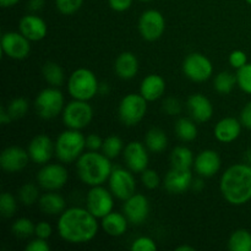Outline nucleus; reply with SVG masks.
Returning <instances> with one entry per match:
<instances>
[{
  "mask_svg": "<svg viewBox=\"0 0 251 251\" xmlns=\"http://www.w3.org/2000/svg\"><path fill=\"white\" fill-rule=\"evenodd\" d=\"M98 218L87 208H66L59 216L58 233L65 242L70 244H86L95 239L98 233Z\"/></svg>",
  "mask_w": 251,
  "mask_h": 251,
  "instance_id": "f257e3e1",
  "label": "nucleus"
},
{
  "mask_svg": "<svg viewBox=\"0 0 251 251\" xmlns=\"http://www.w3.org/2000/svg\"><path fill=\"white\" fill-rule=\"evenodd\" d=\"M223 199L233 206H242L251 200V164L238 163L226 169L220 180Z\"/></svg>",
  "mask_w": 251,
  "mask_h": 251,
  "instance_id": "f03ea898",
  "label": "nucleus"
},
{
  "mask_svg": "<svg viewBox=\"0 0 251 251\" xmlns=\"http://www.w3.org/2000/svg\"><path fill=\"white\" fill-rule=\"evenodd\" d=\"M76 171L80 180L88 186L103 185L109 180L113 166L110 158L98 151L83 152L76 161Z\"/></svg>",
  "mask_w": 251,
  "mask_h": 251,
  "instance_id": "7ed1b4c3",
  "label": "nucleus"
},
{
  "mask_svg": "<svg viewBox=\"0 0 251 251\" xmlns=\"http://www.w3.org/2000/svg\"><path fill=\"white\" fill-rule=\"evenodd\" d=\"M55 157L61 163H73L80 158L86 149V137L80 130L68 129L61 132L54 142Z\"/></svg>",
  "mask_w": 251,
  "mask_h": 251,
  "instance_id": "20e7f679",
  "label": "nucleus"
},
{
  "mask_svg": "<svg viewBox=\"0 0 251 251\" xmlns=\"http://www.w3.org/2000/svg\"><path fill=\"white\" fill-rule=\"evenodd\" d=\"M68 92L74 100H91L100 92V82L95 73L86 68L76 69L68 81Z\"/></svg>",
  "mask_w": 251,
  "mask_h": 251,
  "instance_id": "39448f33",
  "label": "nucleus"
},
{
  "mask_svg": "<svg viewBox=\"0 0 251 251\" xmlns=\"http://www.w3.org/2000/svg\"><path fill=\"white\" fill-rule=\"evenodd\" d=\"M64 107H65V98L59 87L50 86V87L44 88L37 95L34 100V108H36L37 114L42 119H54L60 113H63Z\"/></svg>",
  "mask_w": 251,
  "mask_h": 251,
  "instance_id": "423d86ee",
  "label": "nucleus"
},
{
  "mask_svg": "<svg viewBox=\"0 0 251 251\" xmlns=\"http://www.w3.org/2000/svg\"><path fill=\"white\" fill-rule=\"evenodd\" d=\"M147 100L137 93H129L122 98L118 107L120 122L126 126H135L145 118L147 113Z\"/></svg>",
  "mask_w": 251,
  "mask_h": 251,
  "instance_id": "0eeeda50",
  "label": "nucleus"
},
{
  "mask_svg": "<svg viewBox=\"0 0 251 251\" xmlns=\"http://www.w3.org/2000/svg\"><path fill=\"white\" fill-rule=\"evenodd\" d=\"M61 118L68 129L82 130L92 122L93 108L87 100H74L64 107Z\"/></svg>",
  "mask_w": 251,
  "mask_h": 251,
  "instance_id": "6e6552de",
  "label": "nucleus"
},
{
  "mask_svg": "<svg viewBox=\"0 0 251 251\" xmlns=\"http://www.w3.org/2000/svg\"><path fill=\"white\" fill-rule=\"evenodd\" d=\"M37 183L47 191H56L63 189L69 180V173L60 163L43 164L37 173Z\"/></svg>",
  "mask_w": 251,
  "mask_h": 251,
  "instance_id": "1a4fd4ad",
  "label": "nucleus"
},
{
  "mask_svg": "<svg viewBox=\"0 0 251 251\" xmlns=\"http://www.w3.org/2000/svg\"><path fill=\"white\" fill-rule=\"evenodd\" d=\"M112 191L103 185L91 186L86 196V208L95 217L102 220L104 216L110 213L114 207V199Z\"/></svg>",
  "mask_w": 251,
  "mask_h": 251,
  "instance_id": "9d476101",
  "label": "nucleus"
},
{
  "mask_svg": "<svg viewBox=\"0 0 251 251\" xmlns=\"http://www.w3.org/2000/svg\"><path fill=\"white\" fill-rule=\"evenodd\" d=\"M109 190L114 198L125 201L136 193V180L130 169L115 167L113 168L112 174L108 180Z\"/></svg>",
  "mask_w": 251,
  "mask_h": 251,
  "instance_id": "9b49d317",
  "label": "nucleus"
},
{
  "mask_svg": "<svg viewBox=\"0 0 251 251\" xmlns=\"http://www.w3.org/2000/svg\"><path fill=\"white\" fill-rule=\"evenodd\" d=\"M183 73L194 82H205L212 76L213 65L210 59L201 53H191L184 59Z\"/></svg>",
  "mask_w": 251,
  "mask_h": 251,
  "instance_id": "f8f14e48",
  "label": "nucleus"
},
{
  "mask_svg": "<svg viewBox=\"0 0 251 251\" xmlns=\"http://www.w3.org/2000/svg\"><path fill=\"white\" fill-rule=\"evenodd\" d=\"M139 32L147 42H154L162 37L166 29V19L158 10H146L139 19Z\"/></svg>",
  "mask_w": 251,
  "mask_h": 251,
  "instance_id": "ddd939ff",
  "label": "nucleus"
},
{
  "mask_svg": "<svg viewBox=\"0 0 251 251\" xmlns=\"http://www.w3.org/2000/svg\"><path fill=\"white\" fill-rule=\"evenodd\" d=\"M21 32H6L1 37V50L7 58L24 60L29 55L31 44Z\"/></svg>",
  "mask_w": 251,
  "mask_h": 251,
  "instance_id": "4468645a",
  "label": "nucleus"
},
{
  "mask_svg": "<svg viewBox=\"0 0 251 251\" xmlns=\"http://www.w3.org/2000/svg\"><path fill=\"white\" fill-rule=\"evenodd\" d=\"M124 161L127 169L132 173H142L149 166V149L146 147L145 142L131 141L124 147Z\"/></svg>",
  "mask_w": 251,
  "mask_h": 251,
  "instance_id": "2eb2a0df",
  "label": "nucleus"
},
{
  "mask_svg": "<svg viewBox=\"0 0 251 251\" xmlns=\"http://www.w3.org/2000/svg\"><path fill=\"white\" fill-rule=\"evenodd\" d=\"M123 211L130 223L140 226L147 220L150 215V202L147 198L142 194H136L130 196L124 201Z\"/></svg>",
  "mask_w": 251,
  "mask_h": 251,
  "instance_id": "dca6fc26",
  "label": "nucleus"
},
{
  "mask_svg": "<svg viewBox=\"0 0 251 251\" xmlns=\"http://www.w3.org/2000/svg\"><path fill=\"white\" fill-rule=\"evenodd\" d=\"M194 180L191 169L173 168L166 174L163 179L164 189L172 195H180L191 188Z\"/></svg>",
  "mask_w": 251,
  "mask_h": 251,
  "instance_id": "f3484780",
  "label": "nucleus"
},
{
  "mask_svg": "<svg viewBox=\"0 0 251 251\" xmlns=\"http://www.w3.org/2000/svg\"><path fill=\"white\" fill-rule=\"evenodd\" d=\"M27 151L31 157V161L43 166L50 161L53 154H55V147L48 135L39 134L31 140Z\"/></svg>",
  "mask_w": 251,
  "mask_h": 251,
  "instance_id": "a211bd4d",
  "label": "nucleus"
},
{
  "mask_svg": "<svg viewBox=\"0 0 251 251\" xmlns=\"http://www.w3.org/2000/svg\"><path fill=\"white\" fill-rule=\"evenodd\" d=\"M29 157L28 151L17 146L6 147L0 154V166L7 173H16L22 171L28 164Z\"/></svg>",
  "mask_w": 251,
  "mask_h": 251,
  "instance_id": "6ab92c4d",
  "label": "nucleus"
},
{
  "mask_svg": "<svg viewBox=\"0 0 251 251\" xmlns=\"http://www.w3.org/2000/svg\"><path fill=\"white\" fill-rule=\"evenodd\" d=\"M221 166L222 159L215 150H203L195 157L193 168L199 176L212 178L220 172Z\"/></svg>",
  "mask_w": 251,
  "mask_h": 251,
  "instance_id": "aec40b11",
  "label": "nucleus"
},
{
  "mask_svg": "<svg viewBox=\"0 0 251 251\" xmlns=\"http://www.w3.org/2000/svg\"><path fill=\"white\" fill-rule=\"evenodd\" d=\"M186 108L190 114V118L196 123H206L212 118L213 105L206 96L201 93L191 95L186 100Z\"/></svg>",
  "mask_w": 251,
  "mask_h": 251,
  "instance_id": "412c9836",
  "label": "nucleus"
},
{
  "mask_svg": "<svg viewBox=\"0 0 251 251\" xmlns=\"http://www.w3.org/2000/svg\"><path fill=\"white\" fill-rule=\"evenodd\" d=\"M19 29L26 38L31 42H38L46 38L48 33V26L42 17L34 14L26 15L20 20Z\"/></svg>",
  "mask_w": 251,
  "mask_h": 251,
  "instance_id": "4be33fe9",
  "label": "nucleus"
},
{
  "mask_svg": "<svg viewBox=\"0 0 251 251\" xmlns=\"http://www.w3.org/2000/svg\"><path fill=\"white\" fill-rule=\"evenodd\" d=\"M242 126V122L235 118H223L216 124L213 134H215L217 141L222 142V144H230L240 136Z\"/></svg>",
  "mask_w": 251,
  "mask_h": 251,
  "instance_id": "5701e85b",
  "label": "nucleus"
},
{
  "mask_svg": "<svg viewBox=\"0 0 251 251\" xmlns=\"http://www.w3.org/2000/svg\"><path fill=\"white\" fill-rule=\"evenodd\" d=\"M166 92V81L161 75L151 74L147 75L140 85V95L147 102H154L159 100Z\"/></svg>",
  "mask_w": 251,
  "mask_h": 251,
  "instance_id": "b1692460",
  "label": "nucleus"
},
{
  "mask_svg": "<svg viewBox=\"0 0 251 251\" xmlns=\"http://www.w3.org/2000/svg\"><path fill=\"white\" fill-rule=\"evenodd\" d=\"M139 59L131 51H123L118 55L114 63V71L118 77L131 80L139 73Z\"/></svg>",
  "mask_w": 251,
  "mask_h": 251,
  "instance_id": "393cba45",
  "label": "nucleus"
},
{
  "mask_svg": "<svg viewBox=\"0 0 251 251\" xmlns=\"http://www.w3.org/2000/svg\"><path fill=\"white\" fill-rule=\"evenodd\" d=\"M127 223H129V220L124 213L112 211L102 218L100 226H102L103 230L110 237H122L126 233Z\"/></svg>",
  "mask_w": 251,
  "mask_h": 251,
  "instance_id": "a878e982",
  "label": "nucleus"
},
{
  "mask_svg": "<svg viewBox=\"0 0 251 251\" xmlns=\"http://www.w3.org/2000/svg\"><path fill=\"white\" fill-rule=\"evenodd\" d=\"M38 203L42 212H44L46 215H61L66 210L65 199L60 194H56L54 191H48V193L41 195Z\"/></svg>",
  "mask_w": 251,
  "mask_h": 251,
  "instance_id": "bb28decb",
  "label": "nucleus"
},
{
  "mask_svg": "<svg viewBox=\"0 0 251 251\" xmlns=\"http://www.w3.org/2000/svg\"><path fill=\"white\" fill-rule=\"evenodd\" d=\"M145 145L149 149V151L153 152V153H161L168 146V137L162 129L152 127L146 132Z\"/></svg>",
  "mask_w": 251,
  "mask_h": 251,
  "instance_id": "cd10ccee",
  "label": "nucleus"
},
{
  "mask_svg": "<svg viewBox=\"0 0 251 251\" xmlns=\"http://www.w3.org/2000/svg\"><path fill=\"white\" fill-rule=\"evenodd\" d=\"M195 162L193 151L186 146L174 147L171 153V164L173 168L191 169Z\"/></svg>",
  "mask_w": 251,
  "mask_h": 251,
  "instance_id": "c85d7f7f",
  "label": "nucleus"
},
{
  "mask_svg": "<svg viewBox=\"0 0 251 251\" xmlns=\"http://www.w3.org/2000/svg\"><path fill=\"white\" fill-rule=\"evenodd\" d=\"M176 136L184 142H191L198 137V126L196 122L191 118H179L174 126Z\"/></svg>",
  "mask_w": 251,
  "mask_h": 251,
  "instance_id": "c756f323",
  "label": "nucleus"
},
{
  "mask_svg": "<svg viewBox=\"0 0 251 251\" xmlns=\"http://www.w3.org/2000/svg\"><path fill=\"white\" fill-rule=\"evenodd\" d=\"M42 74H43L44 80L49 86L60 87L65 82V73H64L63 68L54 61H48V63L44 64Z\"/></svg>",
  "mask_w": 251,
  "mask_h": 251,
  "instance_id": "7c9ffc66",
  "label": "nucleus"
},
{
  "mask_svg": "<svg viewBox=\"0 0 251 251\" xmlns=\"http://www.w3.org/2000/svg\"><path fill=\"white\" fill-rule=\"evenodd\" d=\"M230 251H251V233L247 229H237L228 239Z\"/></svg>",
  "mask_w": 251,
  "mask_h": 251,
  "instance_id": "2f4dec72",
  "label": "nucleus"
},
{
  "mask_svg": "<svg viewBox=\"0 0 251 251\" xmlns=\"http://www.w3.org/2000/svg\"><path fill=\"white\" fill-rule=\"evenodd\" d=\"M237 85V75L230 71H221L213 80V87L221 95H229Z\"/></svg>",
  "mask_w": 251,
  "mask_h": 251,
  "instance_id": "473e14b6",
  "label": "nucleus"
},
{
  "mask_svg": "<svg viewBox=\"0 0 251 251\" xmlns=\"http://www.w3.org/2000/svg\"><path fill=\"white\" fill-rule=\"evenodd\" d=\"M34 229H36V225H33V222L26 217L17 218L11 226L12 234L19 239H27L34 235Z\"/></svg>",
  "mask_w": 251,
  "mask_h": 251,
  "instance_id": "72a5a7b5",
  "label": "nucleus"
},
{
  "mask_svg": "<svg viewBox=\"0 0 251 251\" xmlns=\"http://www.w3.org/2000/svg\"><path fill=\"white\" fill-rule=\"evenodd\" d=\"M124 151V142L117 135L108 136L107 139L103 140L102 152L110 159H114Z\"/></svg>",
  "mask_w": 251,
  "mask_h": 251,
  "instance_id": "f704fd0d",
  "label": "nucleus"
},
{
  "mask_svg": "<svg viewBox=\"0 0 251 251\" xmlns=\"http://www.w3.org/2000/svg\"><path fill=\"white\" fill-rule=\"evenodd\" d=\"M39 198V189L36 184L27 183L22 185L19 190V200L22 205L32 206L38 202Z\"/></svg>",
  "mask_w": 251,
  "mask_h": 251,
  "instance_id": "c9c22d12",
  "label": "nucleus"
},
{
  "mask_svg": "<svg viewBox=\"0 0 251 251\" xmlns=\"http://www.w3.org/2000/svg\"><path fill=\"white\" fill-rule=\"evenodd\" d=\"M28 108V100H27L26 98L19 97L12 100L11 102L7 104L6 110L9 112L10 117H11L12 119H20V118H24L25 115L27 114Z\"/></svg>",
  "mask_w": 251,
  "mask_h": 251,
  "instance_id": "e433bc0d",
  "label": "nucleus"
},
{
  "mask_svg": "<svg viewBox=\"0 0 251 251\" xmlns=\"http://www.w3.org/2000/svg\"><path fill=\"white\" fill-rule=\"evenodd\" d=\"M17 210V201L10 193H2L0 196V213L2 217L10 218Z\"/></svg>",
  "mask_w": 251,
  "mask_h": 251,
  "instance_id": "4c0bfd02",
  "label": "nucleus"
},
{
  "mask_svg": "<svg viewBox=\"0 0 251 251\" xmlns=\"http://www.w3.org/2000/svg\"><path fill=\"white\" fill-rule=\"evenodd\" d=\"M237 85L243 92L251 95V63L245 64L237 71Z\"/></svg>",
  "mask_w": 251,
  "mask_h": 251,
  "instance_id": "58836bf2",
  "label": "nucleus"
},
{
  "mask_svg": "<svg viewBox=\"0 0 251 251\" xmlns=\"http://www.w3.org/2000/svg\"><path fill=\"white\" fill-rule=\"evenodd\" d=\"M83 1L85 0H55V6L60 14L73 15L81 9Z\"/></svg>",
  "mask_w": 251,
  "mask_h": 251,
  "instance_id": "ea45409f",
  "label": "nucleus"
},
{
  "mask_svg": "<svg viewBox=\"0 0 251 251\" xmlns=\"http://www.w3.org/2000/svg\"><path fill=\"white\" fill-rule=\"evenodd\" d=\"M141 183L149 190H154L161 184V179H159V176L154 169L146 168L141 173Z\"/></svg>",
  "mask_w": 251,
  "mask_h": 251,
  "instance_id": "a19ab883",
  "label": "nucleus"
},
{
  "mask_svg": "<svg viewBox=\"0 0 251 251\" xmlns=\"http://www.w3.org/2000/svg\"><path fill=\"white\" fill-rule=\"evenodd\" d=\"M130 249L132 251H154L157 250V244L152 238L139 237L132 242Z\"/></svg>",
  "mask_w": 251,
  "mask_h": 251,
  "instance_id": "79ce46f5",
  "label": "nucleus"
},
{
  "mask_svg": "<svg viewBox=\"0 0 251 251\" xmlns=\"http://www.w3.org/2000/svg\"><path fill=\"white\" fill-rule=\"evenodd\" d=\"M163 110L168 115H178L181 113V103L178 98L168 97L163 102Z\"/></svg>",
  "mask_w": 251,
  "mask_h": 251,
  "instance_id": "37998d69",
  "label": "nucleus"
},
{
  "mask_svg": "<svg viewBox=\"0 0 251 251\" xmlns=\"http://www.w3.org/2000/svg\"><path fill=\"white\" fill-rule=\"evenodd\" d=\"M229 64L232 68L237 69V70L243 68L245 64H248V56L245 54V51L239 50V49L238 50H233L229 54Z\"/></svg>",
  "mask_w": 251,
  "mask_h": 251,
  "instance_id": "c03bdc74",
  "label": "nucleus"
},
{
  "mask_svg": "<svg viewBox=\"0 0 251 251\" xmlns=\"http://www.w3.org/2000/svg\"><path fill=\"white\" fill-rule=\"evenodd\" d=\"M25 250L26 251H49L50 250V247H49L47 239H42V238L36 237V239L27 243Z\"/></svg>",
  "mask_w": 251,
  "mask_h": 251,
  "instance_id": "a18cd8bd",
  "label": "nucleus"
},
{
  "mask_svg": "<svg viewBox=\"0 0 251 251\" xmlns=\"http://www.w3.org/2000/svg\"><path fill=\"white\" fill-rule=\"evenodd\" d=\"M53 234V228L48 222H38L36 225V229H34V235L37 238H42V239H49Z\"/></svg>",
  "mask_w": 251,
  "mask_h": 251,
  "instance_id": "49530a36",
  "label": "nucleus"
},
{
  "mask_svg": "<svg viewBox=\"0 0 251 251\" xmlns=\"http://www.w3.org/2000/svg\"><path fill=\"white\" fill-rule=\"evenodd\" d=\"M103 140L97 134H90L86 136V149L88 151H100L102 150Z\"/></svg>",
  "mask_w": 251,
  "mask_h": 251,
  "instance_id": "de8ad7c7",
  "label": "nucleus"
},
{
  "mask_svg": "<svg viewBox=\"0 0 251 251\" xmlns=\"http://www.w3.org/2000/svg\"><path fill=\"white\" fill-rule=\"evenodd\" d=\"M134 0H108L110 9L117 12H124L131 7Z\"/></svg>",
  "mask_w": 251,
  "mask_h": 251,
  "instance_id": "09e8293b",
  "label": "nucleus"
},
{
  "mask_svg": "<svg viewBox=\"0 0 251 251\" xmlns=\"http://www.w3.org/2000/svg\"><path fill=\"white\" fill-rule=\"evenodd\" d=\"M240 122H242L243 126L251 130V100L245 104V107L242 109V113H240Z\"/></svg>",
  "mask_w": 251,
  "mask_h": 251,
  "instance_id": "8fccbe9b",
  "label": "nucleus"
},
{
  "mask_svg": "<svg viewBox=\"0 0 251 251\" xmlns=\"http://www.w3.org/2000/svg\"><path fill=\"white\" fill-rule=\"evenodd\" d=\"M44 4H46V0H28L27 7H28L29 11L37 12L43 9Z\"/></svg>",
  "mask_w": 251,
  "mask_h": 251,
  "instance_id": "3c124183",
  "label": "nucleus"
},
{
  "mask_svg": "<svg viewBox=\"0 0 251 251\" xmlns=\"http://www.w3.org/2000/svg\"><path fill=\"white\" fill-rule=\"evenodd\" d=\"M194 191H196V193H200V191H202L203 189H205V183H203V179L202 176H200V178L198 179H194L193 183H191V188Z\"/></svg>",
  "mask_w": 251,
  "mask_h": 251,
  "instance_id": "603ef678",
  "label": "nucleus"
},
{
  "mask_svg": "<svg viewBox=\"0 0 251 251\" xmlns=\"http://www.w3.org/2000/svg\"><path fill=\"white\" fill-rule=\"evenodd\" d=\"M12 120V118L10 117L9 112L6 110V108L2 107L1 109H0V123H1L2 125H6V124H10V122Z\"/></svg>",
  "mask_w": 251,
  "mask_h": 251,
  "instance_id": "864d4df0",
  "label": "nucleus"
},
{
  "mask_svg": "<svg viewBox=\"0 0 251 251\" xmlns=\"http://www.w3.org/2000/svg\"><path fill=\"white\" fill-rule=\"evenodd\" d=\"M20 0H0V4L2 7H12L19 2Z\"/></svg>",
  "mask_w": 251,
  "mask_h": 251,
  "instance_id": "5fc2aeb1",
  "label": "nucleus"
},
{
  "mask_svg": "<svg viewBox=\"0 0 251 251\" xmlns=\"http://www.w3.org/2000/svg\"><path fill=\"white\" fill-rule=\"evenodd\" d=\"M109 92V86L107 83H100V95H107Z\"/></svg>",
  "mask_w": 251,
  "mask_h": 251,
  "instance_id": "6e6d98bb",
  "label": "nucleus"
},
{
  "mask_svg": "<svg viewBox=\"0 0 251 251\" xmlns=\"http://www.w3.org/2000/svg\"><path fill=\"white\" fill-rule=\"evenodd\" d=\"M176 251H194L195 250V248L194 247H190V245H180V247H178L176 249Z\"/></svg>",
  "mask_w": 251,
  "mask_h": 251,
  "instance_id": "4d7b16f0",
  "label": "nucleus"
},
{
  "mask_svg": "<svg viewBox=\"0 0 251 251\" xmlns=\"http://www.w3.org/2000/svg\"><path fill=\"white\" fill-rule=\"evenodd\" d=\"M245 158H247L248 163L251 164V149L247 151V153H245Z\"/></svg>",
  "mask_w": 251,
  "mask_h": 251,
  "instance_id": "13d9d810",
  "label": "nucleus"
},
{
  "mask_svg": "<svg viewBox=\"0 0 251 251\" xmlns=\"http://www.w3.org/2000/svg\"><path fill=\"white\" fill-rule=\"evenodd\" d=\"M139 1H142V2H150V1H153V0H139Z\"/></svg>",
  "mask_w": 251,
  "mask_h": 251,
  "instance_id": "bf43d9fd",
  "label": "nucleus"
},
{
  "mask_svg": "<svg viewBox=\"0 0 251 251\" xmlns=\"http://www.w3.org/2000/svg\"><path fill=\"white\" fill-rule=\"evenodd\" d=\"M245 1H247L249 5H251V0H245Z\"/></svg>",
  "mask_w": 251,
  "mask_h": 251,
  "instance_id": "052dcab7",
  "label": "nucleus"
}]
</instances>
